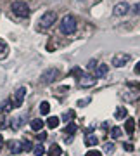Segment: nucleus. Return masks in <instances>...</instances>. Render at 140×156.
I'll use <instances>...</instances> for the list:
<instances>
[{
  "instance_id": "obj_24",
  "label": "nucleus",
  "mask_w": 140,
  "mask_h": 156,
  "mask_svg": "<svg viewBox=\"0 0 140 156\" xmlns=\"http://www.w3.org/2000/svg\"><path fill=\"white\" fill-rule=\"evenodd\" d=\"M73 118H74V111H66L62 115V120H64V122H71Z\"/></svg>"
},
{
  "instance_id": "obj_2",
  "label": "nucleus",
  "mask_w": 140,
  "mask_h": 156,
  "mask_svg": "<svg viewBox=\"0 0 140 156\" xmlns=\"http://www.w3.org/2000/svg\"><path fill=\"white\" fill-rule=\"evenodd\" d=\"M12 12L16 14L17 17H28L29 16V7L26 2H22V0H16V2H12L11 5Z\"/></svg>"
},
{
  "instance_id": "obj_15",
  "label": "nucleus",
  "mask_w": 140,
  "mask_h": 156,
  "mask_svg": "<svg viewBox=\"0 0 140 156\" xmlns=\"http://www.w3.org/2000/svg\"><path fill=\"white\" fill-rule=\"evenodd\" d=\"M128 116V111H126V108H118L116 113H114V118L116 120H123V118Z\"/></svg>"
},
{
  "instance_id": "obj_11",
  "label": "nucleus",
  "mask_w": 140,
  "mask_h": 156,
  "mask_svg": "<svg viewBox=\"0 0 140 156\" xmlns=\"http://www.w3.org/2000/svg\"><path fill=\"white\" fill-rule=\"evenodd\" d=\"M31 130H35V132H42V128H43V125L45 123L40 120V118H35V120H31Z\"/></svg>"
},
{
  "instance_id": "obj_20",
  "label": "nucleus",
  "mask_w": 140,
  "mask_h": 156,
  "mask_svg": "<svg viewBox=\"0 0 140 156\" xmlns=\"http://www.w3.org/2000/svg\"><path fill=\"white\" fill-rule=\"evenodd\" d=\"M76 130H78V125H74V123H69V125H67V127L64 128V132H66V134L69 135V137H71V135H73L74 132H76Z\"/></svg>"
},
{
  "instance_id": "obj_19",
  "label": "nucleus",
  "mask_w": 140,
  "mask_h": 156,
  "mask_svg": "<svg viewBox=\"0 0 140 156\" xmlns=\"http://www.w3.org/2000/svg\"><path fill=\"white\" fill-rule=\"evenodd\" d=\"M57 125H59V118L57 116H49V120H47V127L49 128H56Z\"/></svg>"
},
{
  "instance_id": "obj_30",
  "label": "nucleus",
  "mask_w": 140,
  "mask_h": 156,
  "mask_svg": "<svg viewBox=\"0 0 140 156\" xmlns=\"http://www.w3.org/2000/svg\"><path fill=\"white\" fill-rule=\"evenodd\" d=\"M5 127V118H4V113L0 115V128H4Z\"/></svg>"
},
{
  "instance_id": "obj_12",
  "label": "nucleus",
  "mask_w": 140,
  "mask_h": 156,
  "mask_svg": "<svg viewBox=\"0 0 140 156\" xmlns=\"http://www.w3.org/2000/svg\"><path fill=\"white\" fill-rule=\"evenodd\" d=\"M125 130H126V134H128V135H133V132H135L133 118H128V120H126V123H125Z\"/></svg>"
},
{
  "instance_id": "obj_21",
  "label": "nucleus",
  "mask_w": 140,
  "mask_h": 156,
  "mask_svg": "<svg viewBox=\"0 0 140 156\" xmlns=\"http://www.w3.org/2000/svg\"><path fill=\"white\" fill-rule=\"evenodd\" d=\"M7 50H9V47H7V44L4 42V40H0V57H5Z\"/></svg>"
},
{
  "instance_id": "obj_10",
  "label": "nucleus",
  "mask_w": 140,
  "mask_h": 156,
  "mask_svg": "<svg viewBox=\"0 0 140 156\" xmlns=\"http://www.w3.org/2000/svg\"><path fill=\"white\" fill-rule=\"evenodd\" d=\"M107 71H109L107 64H99L97 69H95V78H104L107 75Z\"/></svg>"
},
{
  "instance_id": "obj_1",
  "label": "nucleus",
  "mask_w": 140,
  "mask_h": 156,
  "mask_svg": "<svg viewBox=\"0 0 140 156\" xmlns=\"http://www.w3.org/2000/svg\"><path fill=\"white\" fill-rule=\"evenodd\" d=\"M62 35H73L76 31V17L71 16V14H67V16L62 17L61 21V26H59Z\"/></svg>"
},
{
  "instance_id": "obj_35",
  "label": "nucleus",
  "mask_w": 140,
  "mask_h": 156,
  "mask_svg": "<svg viewBox=\"0 0 140 156\" xmlns=\"http://www.w3.org/2000/svg\"><path fill=\"white\" fill-rule=\"evenodd\" d=\"M135 73H137V75H140V61L135 64Z\"/></svg>"
},
{
  "instance_id": "obj_25",
  "label": "nucleus",
  "mask_w": 140,
  "mask_h": 156,
  "mask_svg": "<svg viewBox=\"0 0 140 156\" xmlns=\"http://www.w3.org/2000/svg\"><path fill=\"white\" fill-rule=\"evenodd\" d=\"M114 147H116V146L112 144V142H106V144H104V151H106L107 154H111L112 151H114Z\"/></svg>"
},
{
  "instance_id": "obj_13",
  "label": "nucleus",
  "mask_w": 140,
  "mask_h": 156,
  "mask_svg": "<svg viewBox=\"0 0 140 156\" xmlns=\"http://www.w3.org/2000/svg\"><path fill=\"white\" fill-rule=\"evenodd\" d=\"M24 123V116H16V118H12L11 120V125L14 130H17V128H21V125Z\"/></svg>"
},
{
  "instance_id": "obj_34",
  "label": "nucleus",
  "mask_w": 140,
  "mask_h": 156,
  "mask_svg": "<svg viewBox=\"0 0 140 156\" xmlns=\"http://www.w3.org/2000/svg\"><path fill=\"white\" fill-rule=\"evenodd\" d=\"M123 147L126 151H133V146H131V144H123Z\"/></svg>"
},
{
  "instance_id": "obj_18",
  "label": "nucleus",
  "mask_w": 140,
  "mask_h": 156,
  "mask_svg": "<svg viewBox=\"0 0 140 156\" xmlns=\"http://www.w3.org/2000/svg\"><path fill=\"white\" fill-rule=\"evenodd\" d=\"M40 113H42V115H49V113H50V104H49L47 101L40 102Z\"/></svg>"
},
{
  "instance_id": "obj_16",
  "label": "nucleus",
  "mask_w": 140,
  "mask_h": 156,
  "mask_svg": "<svg viewBox=\"0 0 140 156\" xmlns=\"http://www.w3.org/2000/svg\"><path fill=\"white\" fill-rule=\"evenodd\" d=\"M97 142H99V139H97L95 135H90V134H87V137H85V144L88 146H97Z\"/></svg>"
},
{
  "instance_id": "obj_17",
  "label": "nucleus",
  "mask_w": 140,
  "mask_h": 156,
  "mask_svg": "<svg viewBox=\"0 0 140 156\" xmlns=\"http://www.w3.org/2000/svg\"><path fill=\"white\" fill-rule=\"evenodd\" d=\"M61 147H59V146L57 144H52L50 146V149H49V156H61Z\"/></svg>"
},
{
  "instance_id": "obj_22",
  "label": "nucleus",
  "mask_w": 140,
  "mask_h": 156,
  "mask_svg": "<svg viewBox=\"0 0 140 156\" xmlns=\"http://www.w3.org/2000/svg\"><path fill=\"white\" fill-rule=\"evenodd\" d=\"M21 144H22V153H28V151H31V142H29L28 139H22Z\"/></svg>"
},
{
  "instance_id": "obj_36",
  "label": "nucleus",
  "mask_w": 140,
  "mask_h": 156,
  "mask_svg": "<svg viewBox=\"0 0 140 156\" xmlns=\"http://www.w3.org/2000/svg\"><path fill=\"white\" fill-rule=\"evenodd\" d=\"M2 147H4V137L0 135V149H2Z\"/></svg>"
},
{
  "instance_id": "obj_28",
  "label": "nucleus",
  "mask_w": 140,
  "mask_h": 156,
  "mask_svg": "<svg viewBox=\"0 0 140 156\" xmlns=\"http://www.w3.org/2000/svg\"><path fill=\"white\" fill-rule=\"evenodd\" d=\"M85 156H102V153L101 151H97V149H90Z\"/></svg>"
},
{
  "instance_id": "obj_14",
  "label": "nucleus",
  "mask_w": 140,
  "mask_h": 156,
  "mask_svg": "<svg viewBox=\"0 0 140 156\" xmlns=\"http://www.w3.org/2000/svg\"><path fill=\"white\" fill-rule=\"evenodd\" d=\"M0 108H2V113H7L14 108V102H12L11 99H5V101H2V106Z\"/></svg>"
},
{
  "instance_id": "obj_23",
  "label": "nucleus",
  "mask_w": 140,
  "mask_h": 156,
  "mask_svg": "<svg viewBox=\"0 0 140 156\" xmlns=\"http://www.w3.org/2000/svg\"><path fill=\"white\" fill-rule=\"evenodd\" d=\"M33 153H35V156H43V153H45V147H43V146H42V144L35 146Z\"/></svg>"
},
{
  "instance_id": "obj_31",
  "label": "nucleus",
  "mask_w": 140,
  "mask_h": 156,
  "mask_svg": "<svg viewBox=\"0 0 140 156\" xmlns=\"http://www.w3.org/2000/svg\"><path fill=\"white\" fill-rule=\"evenodd\" d=\"M88 68H90V69H94V68H97V61H94V59H92V61L88 62Z\"/></svg>"
},
{
  "instance_id": "obj_3",
  "label": "nucleus",
  "mask_w": 140,
  "mask_h": 156,
  "mask_svg": "<svg viewBox=\"0 0 140 156\" xmlns=\"http://www.w3.org/2000/svg\"><path fill=\"white\" fill-rule=\"evenodd\" d=\"M56 19H57V14H56V12H52V11L45 12L43 16L40 17V21H38V28H42V30L50 28L52 24L56 23Z\"/></svg>"
},
{
  "instance_id": "obj_6",
  "label": "nucleus",
  "mask_w": 140,
  "mask_h": 156,
  "mask_svg": "<svg viewBox=\"0 0 140 156\" xmlns=\"http://www.w3.org/2000/svg\"><path fill=\"white\" fill-rule=\"evenodd\" d=\"M95 76H92V75H87V73H83L81 76L78 78V83L81 85V87H94L95 85Z\"/></svg>"
},
{
  "instance_id": "obj_5",
  "label": "nucleus",
  "mask_w": 140,
  "mask_h": 156,
  "mask_svg": "<svg viewBox=\"0 0 140 156\" xmlns=\"http://www.w3.org/2000/svg\"><path fill=\"white\" fill-rule=\"evenodd\" d=\"M130 61V56L128 54H116L112 57V66L114 68H123L125 64H128Z\"/></svg>"
},
{
  "instance_id": "obj_4",
  "label": "nucleus",
  "mask_w": 140,
  "mask_h": 156,
  "mask_svg": "<svg viewBox=\"0 0 140 156\" xmlns=\"http://www.w3.org/2000/svg\"><path fill=\"white\" fill-rule=\"evenodd\" d=\"M57 78H59V69L52 68V69H47V71L42 75L40 82H42V83H52V82H56Z\"/></svg>"
},
{
  "instance_id": "obj_32",
  "label": "nucleus",
  "mask_w": 140,
  "mask_h": 156,
  "mask_svg": "<svg viewBox=\"0 0 140 156\" xmlns=\"http://www.w3.org/2000/svg\"><path fill=\"white\" fill-rule=\"evenodd\" d=\"M47 139V134H45V132H40L38 134V140H45Z\"/></svg>"
},
{
  "instance_id": "obj_9",
  "label": "nucleus",
  "mask_w": 140,
  "mask_h": 156,
  "mask_svg": "<svg viewBox=\"0 0 140 156\" xmlns=\"http://www.w3.org/2000/svg\"><path fill=\"white\" fill-rule=\"evenodd\" d=\"M9 149H11V153H12V154L22 153V144H21V140H12L11 144H9Z\"/></svg>"
},
{
  "instance_id": "obj_26",
  "label": "nucleus",
  "mask_w": 140,
  "mask_h": 156,
  "mask_svg": "<svg viewBox=\"0 0 140 156\" xmlns=\"http://www.w3.org/2000/svg\"><path fill=\"white\" fill-rule=\"evenodd\" d=\"M111 135H112V139H119V135H121V130H119L118 127H114L111 130Z\"/></svg>"
},
{
  "instance_id": "obj_29",
  "label": "nucleus",
  "mask_w": 140,
  "mask_h": 156,
  "mask_svg": "<svg viewBox=\"0 0 140 156\" xmlns=\"http://www.w3.org/2000/svg\"><path fill=\"white\" fill-rule=\"evenodd\" d=\"M131 11H133V14H140V2H138V4H135V5L131 7Z\"/></svg>"
},
{
  "instance_id": "obj_8",
  "label": "nucleus",
  "mask_w": 140,
  "mask_h": 156,
  "mask_svg": "<svg viewBox=\"0 0 140 156\" xmlns=\"http://www.w3.org/2000/svg\"><path fill=\"white\" fill-rule=\"evenodd\" d=\"M128 11H130V5H128V4H126V2H119V4H116V5H114V9H112V14H114V16H125Z\"/></svg>"
},
{
  "instance_id": "obj_7",
  "label": "nucleus",
  "mask_w": 140,
  "mask_h": 156,
  "mask_svg": "<svg viewBox=\"0 0 140 156\" xmlns=\"http://www.w3.org/2000/svg\"><path fill=\"white\" fill-rule=\"evenodd\" d=\"M24 95H26V89L24 87H19V89L16 90V94H14V108H19L22 104V101H24Z\"/></svg>"
},
{
  "instance_id": "obj_27",
  "label": "nucleus",
  "mask_w": 140,
  "mask_h": 156,
  "mask_svg": "<svg viewBox=\"0 0 140 156\" xmlns=\"http://www.w3.org/2000/svg\"><path fill=\"white\" fill-rule=\"evenodd\" d=\"M71 75H73V76H76V78H80L81 75H83V71H81L80 68H73V69H71Z\"/></svg>"
},
{
  "instance_id": "obj_33",
  "label": "nucleus",
  "mask_w": 140,
  "mask_h": 156,
  "mask_svg": "<svg viewBox=\"0 0 140 156\" xmlns=\"http://www.w3.org/2000/svg\"><path fill=\"white\" fill-rule=\"evenodd\" d=\"M88 102H90V99H83V101H80L78 102V106H87Z\"/></svg>"
}]
</instances>
